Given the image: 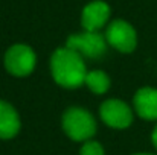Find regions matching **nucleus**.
Masks as SVG:
<instances>
[{
	"mask_svg": "<svg viewBox=\"0 0 157 155\" xmlns=\"http://www.w3.org/2000/svg\"><path fill=\"white\" fill-rule=\"evenodd\" d=\"M51 72L55 82L66 88H76L82 85L87 76L84 58L69 47H59L53 52Z\"/></svg>",
	"mask_w": 157,
	"mask_h": 155,
	"instance_id": "1",
	"label": "nucleus"
},
{
	"mask_svg": "<svg viewBox=\"0 0 157 155\" xmlns=\"http://www.w3.org/2000/svg\"><path fill=\"white\" fill-rule=\"evenodd\" d=\"M63 129L75 142H87L96 132V122L93 116L79 106H70L63 114Z\"/></svg>",
	"mask_w": 157,
	"mask_h": 155,
	"instance_id": "2",
	"label": "nucleus"
},
{
	"mask_svg": "<svg viewBox=\"0 0 157 155\" xmlns=\"http://www.w3.org/2000/svg\"><path fill=\"white\" fill-rule=\"evenodd\" d=\"M107 44L116 50L130 53L137 46V34L134 28L125 20H113L105 31Z\"/></svg>",
	"mask_w": 157,
	"mask_h": 155,
	"instance_id": "3",
	"label": "nucleus"
},
{
	"mask_svg": "<svg viewBox=\"0 0 157 155\" xmlns=\"http://www.w3.org/2000/svg\"><path fill=\"white\" fill-rule=\"evenodd\" d=\"M66 47L78 52L81 56L87 58H98L105 53L107 49V40L105 35L99 32H90L84 31L79 34H73L67 38Z\"/></svg>",
	"mask_w": 157,
	"mask_h": 155,
	"instance_id": "4",
	"label": "nucleus"
},
{
	"mask_svg": "<svg viewBox=\"0 0 157 155\" xmlns=\"http://www.w3.org/2000/svg\"><path fill=\"white\" fill-rule=\"evenodd\" d=\"M35 53L26 44H14L5 55V67L14 76H28L35 67Z\"/></svg>",
	"mask_w": 157,
	"mask_h": 155,
	"instance_id": "5",
	"label": "nucleus"
},
{
	"mask_svg": "<svg viewBox=\"0 0 157 155\" xmlns=\"http://www.w3.org/2000/svg\"><path fill=\"white\" fill-rule=\"evenodd\" d=\"M99 116L105 125L124 129L128 128L133 122V109L122 101L117 99H108L99 108Z\"/></svg>",
	"mask_w": 157,
	"mask_h": 155,
	"instance_id": "6",
	"label": "nucleus"
},
{
	"mask_svg": "<svg viewBox=\"0 0 157 155\" xmlns=\"http://www.w3.org/2000/svg\"><path fill=\"white\" fill-rule=\"evenodd\" d=\"M110 18V6L102 0H95L84 6L81 14V24L84 31L90 32H99L101 28H104Z\"/></svg>",
	"mask_w": 157,
	"mask_h": 155,
	"instance_id": "7",
	"label": "nucleus"
},
{
	"mask_svg": "<svg viewBox=\"0 0 157 155\" xmlns=\"http://www.w3.org/2000/svg\"><path fill=\"white\" fill-rule=\"evenodd\" d=\"M134 109L144 120H157V90L145 87L134 94Z\"/></svg>",
	"mask_w": 157,
	"mask_h": 155,
	"instance_id": "8",
	"label": "nucleus"
},
{
	"mask_svg": "<svg viewBox=\"0 0 157 155\" xmlns=\"http://www.w3.org/2000/svg\"><path fill=\"white\" fill-rule=\"evenodd\" d=\"M20 131V119L11 103L0 101V138H12Z\"/></svg>",
	"mask_w": 157,
	"mask_h": 155,
	"instance_id": "9",
	"label": "nucleus"
},
{
	"mask_svg": "<svg viewBox=\"0 0 157 155\" xmlns=\"http://www.w3.org/2000/svg\"><path fill=\"white\" fill-rule=\"evenodd\" d=\"M84 84L90 88L92 93L104 94L105 91L110 88V78H108L107 73L101 72V70H92V72H87Z\"/></svg>",
	"mask_w": 157,
	"mask_h": 155,
	"instance_id": "10",
	"label": "nucleus"
},
{
	"mask_svg": "<svg viewBox=\"0 0 157 155\" xmlns=\"http://www.w3.org/2000/svg\"><path fill=\"white\" fill-rule=\"evenodd\" d=\"M79 155H104V149H102V146L98 142L87 140L82 145V148L79 151Z\"/></svg>",
	"mask_w": 157,
	"mask_h": 155,
	"instance_id": "11",
	"label": "nucleus"
},
{
	"mask_svg": "<svg viewBox=\"0 0 157 155\" xmlns=\"http://www.w3.org/2000/svg\"><path fill=\"white\" fill-rule=\"evenodd\" d=\"M151 140H153L154 148L157 149V125H156V128H154V131H153V134H151Z\"/></svg>",
	"mask_w": 157,
	"mask_h": 155,
	"instance_id": "12",
	"label": "nucleus"
},
{
	"mask_svg": "<svg viewBox=\"0 0 157 155\" xmlns=\"http://www.w3.org/2000/svg\"><path fill=\"white\" fill-rule=\"evenodd\" d=\"M134 155H154V154H134Z\"/></svg>",
	"mask_w": 157,
	"mask_h": 155,
	"instance_id": "13",
	"label": "nucleus"
}]
</instances>
